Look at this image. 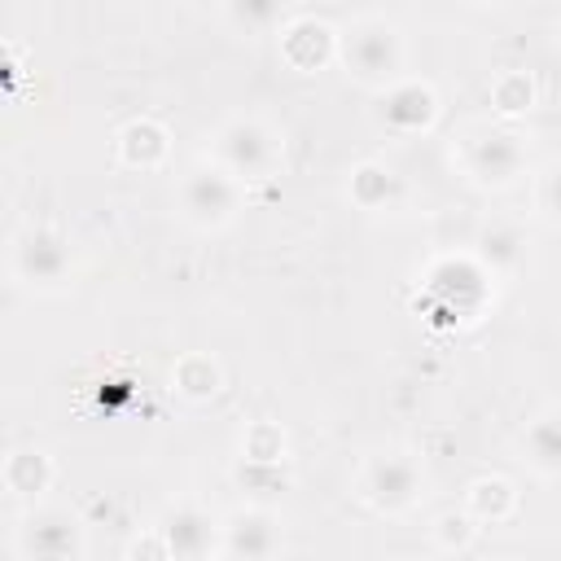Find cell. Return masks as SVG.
I'll list each match as a JSON object with an SVG mask.
<instances>
[{
	"label": "cell",
	"mask_w": 561,
	"mask_h": 561,
	"mask_svg": "<svg viewBox=\"0 0 561 561\" xmlns=\"http://www.w3.org/2000/svg\"><path fill=\"white\" fill-rule=\"evenodd\" d=\"M237 206V184L219 167H197L184 180V215L193 224H224Z\"/></svg>",
	"instance_id": "cell-1"
},
{
	"label": "cell",
	"mask_w": 561,
	"mask_h": 561,
	"mask_svg": "<svg viewBox=\"0 0 561 561\" xmlns=\"http://www.w3.org/2000/svg\"><path fill=\"white\" fill-rule=\"evenodd\" d=\"M272 153H276V145H272V136L259 127V123H245V118H237V123H228L224 131H219V158L228 162V171H245V175H263L267 167H272Z\"/></svg>",
	"instance_id": "cell-2"
},
{
	"label": "cell",
	"mask_w": 561,
	"mask_h": 561,
	"mask_svg": "<svg viewBox=\"0 0 561 561\" xmlns=\"http://www.w3.org/2000/svg\"><path fill=\"white\" fill-rule=\"evenodd\" d=\"M346 61L355 66L359 79H386L399 66V39L390 26H364L346 44Z\"/></svg>",
	"instance_id": "cell-3"
},
{
	"label": "cell",
	"mask_w": 561,
	"mask_h": 561,
	"mask_svg": "<svg viewBox=\"0 0 561 561\" xmlns=\"http://www.w3.org/2000/svg\"><path fill=\"white\" fill-rule=\"evenodd\" d=\"M364 491H368L377 504H386V508H403V504L416 495V473H412L408 460L386 456V460H373V465H368Z\"/></svg>",
	"instance_id": "cell-4"
},
{
	"label": "cell",
	"mask_w": 561,
	"mask_h": 561,
	"mask_svg": "<svg viewBox=\"0 0 561 561\" xmlns=\"http://www.w3.org/2000/svg\"><path fill=\"white\" fill-rule=\"evenodd\" d=\"M228 548L237 561H267L276 548V530L263 513H237L228 526Z\"/></svg>",
	"instance_id": "cell-5"
},
{
	"label": "cell",
	"mask_w": 561,
	"mask_h": 561,
	"mask_svg": "<svg viewBox=\"0 0 561 561\" xmlns=\"http://www.w3.org/2000/svg\"><path fill=\"white\" fill-rule=\"evenodd\" d=\"M469 167H473L478 180L504 184V180L517 171V145H513V136H482V140H473Z\"/></svg>",
	"instance_id": "cell-6"
},
{
	"label": "cell",
	"mask_w": 561,
	"mask_h": 561,
	"mask_svg": "<svg viewBox=\"0 0 561 561\" xmlns=\"http://www.w3.org/2000/svg\"><path fill=\"white\" fill-rule=\"evenodd\" d=\"M167 539H171V552H175L180 561H197L202 552L193 548V539L210 543V526H206V517H202V513H193V508H180V513L171 517V526H167Z\"/></svg>",
	"instance_id": "cell-7"
},
{
	"label": "cell",
	"mask_w": 561,
	"mask_h": 561,
	"mask_svg": "<svg viewBox=\"0 0 561 561\" xmlns=\"http://www.w3.org/2000/svg\"><path fill=\"white\" fill-rule=\"evenodd\" d=\"M530 460L548 473L561 469V416H548L530 430Z\"/></svg>",
	"instance_id": "cell-8"
},
{
	"label": "cell",
	"mask_w": 561,
	"mask_h": 561,
	"mask_svg": "<svg viewBox=\"0 0 561 561\" xmlns=\"http://www.w3.org/2000/svg\"><path fill=\"white\" fill-rule=\"evenodd\" d=\"M495 105H500V110H522V105H530V79H526V75H504V79L495 83Z\"/></svg>",
	"instance_id": "cell-9"
},
{
	"label": "cell",
	"mask_w": 561,
	"mask_h": 561,
	"mask_svg": "<svg viewBox=\"0 0 561 561\" xmlns=\"http://www.w3.org/2000/svg\"><path fill=\"white\" fill-rule=\"evenodd\" d=\"M557 39H561V22H557Z\"/></svg>",
	"instance_id": "cell-10"
}]
</instances>
